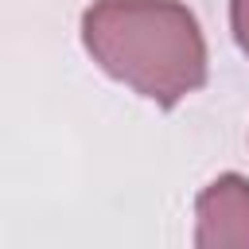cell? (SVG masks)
Segmentation results:
<instances>
[{
	"instance_id": "cell-3",
	"label": "cell",
	"mask_w": 249,
	"mask_h": 249,
	"mask_svg": "<svg viewBox=\"0 0 249 249\" xmlns=\"http://www.w3.org/2000/svg\"><path fill=\"white\" fill-rule=\"evenodd\" d=\"M230 27H233L237 47L249 58V0H230Z\"/></svg>"
},
{
	"instance_id": "cell-2",
	"label": "cell",
	"mask_w": 249,
	"mask_h": 249,
	"mask_svg": "<svg viewBox=\"0 0 249 249\" xmlns=\"http://www.w3.org/2000/svg\"><path fill=\"white\" fill-rule=\"evenodd\" d=\"M198 249H249V179L237 171L218 175L195 198Z\"/></svg>"
},
{
	"instance_id": "cell-1",
	"label": "cell",
	"mask_w": 249,
	"mask_h": 249,
	"mask_svg": "<svg viewBox=\"0 0 249 249\" xmlns=\"http://www.w3.org/2000/svg\"><path fill=\"white\" fill-rule=\"evenodd\" d=\"M82 47L109 78L160 109L206 86V39L179 0H93L82 12Z\"/></svg>"
}]
</instances>
